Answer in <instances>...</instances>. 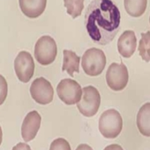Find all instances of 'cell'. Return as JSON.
Returning a JSON list of instances; mask_svg holds the SVG:
<instances>
[{
  "instance_id": "6da1fadb",
  "label": "cell",
  "mask_w": 150,
  "mask_h": 150,
  "mask_svg": "<svg viewBox=\"0 0 150 150\" xmlns=\"http://www.w3.org/2000/svg\"><path fill=\"white\" fill-rule=\"evenodd\" d=\"M121 14L112 0H93L87 7L85 26L91 39L100 45H108L120 30Z\"/></svg>"
},
{
  "instance_id": "7a4b0ae2",
  "label": "cell",
  "mask_w": 150,
  "mask_h": 150,
  "mask_svg": "<svg viewBox=\"0 0 150 150\" xmlns=\"http://www.w3.org/2000/svg\"><path fill=\"white\" fill-rule=\"evenodd\" d=\"M122 125V118L120 112L115 109H110L100 116L98 128L105 138L114 139L121 133Z\"/></svg>"
},
{
  "instance_id": "3957f363",
  "label": "cell",
  "mask_w": 150,
  "mask_h": 150,
  "mask_svg": "<svg viewBox=\"0 0 150 150\" xmlns=\"http://www.w3.org/2000/svg\"><path fill=\"white\" fill-rule=\"evenodd\" d=\"M106 56L100 49L92 47L88 49L82 57V68L84 72L90 77L101 74L106 65Z\"/></svg>"
},
{
  "instance_id": "277c9868",
  "label": "cell",
  "mask_w": 150,
  "mask_h": 150,
  "mask_svg": "<svg viewBox=\"0 0 150 150\" xmlns=\"http://www.w3.org/2000/svg\"><path fill=\"white\" fill-rule=\"evenodd\" d=\"M35 57L38 63L48 65L53 63L57 55V46L55 40L50 36H42L35 46Z\"/></svg>"
},
{
  "instance_id": "5b68a950",
  "label": "cell",
  "mask_w": 150,
  "mask_h": 150,
  "mask_svg": "<svg viewBox=\"0 0 150 150\" xmlns=\"http://www.w3.org/2000/svg\"><path fill=\"white\" fill-rule=\"evenodd\" d=\"M101 104V96L96 87L88 86L83 89V97L77 104L81 114L92 117L98 112Z\"/></svg>"
},
{
  "instance_id": "8992f818",
  "label": "cell",
  "mask_w": 150,
  "mask_h": 150,
  "mask_svg": "<svg viewBox=\"0 0 150 150\" xmlns=\"http://www.w3.org/2000/svg\"><path fill=\"white\" fill-rule=\"evenodd\" d=\"M56 92L60 100L67 105L77 104L82 98L81 86L77 81L72 79L62 80L56 87Z\"/></svg>"
},
{
  "instance_id": "52a82bcc",
  "label": "cell",
  "mask_w": 150,
  "mask_h": 150,
  "mask_svg": "<svg viewBox=\"0 0 150 150\" xmlns=\"http://www.w3.org/2000/svg\"><path fill=\"white\" fill-rule=\"evenodd\" d=\"M106 80L112 90H123L128 82V68L123 63H112L106 73Z\"/></svg>"
},
{
  "instance_id": "ba28073f",
  "label": "cell",
  "mask_w": 150,
  "mask_h": 150,
  "mask_svg": "<svg viewBox=\"0 0 150 150\" xmlns=\"http://www.w3.org/2000/svg\"><path fill=\"white\" fill-rule=\"evenodd\" d=\"M32 98L38 104L46 105L52 102L53 99V91L51 83L44 77H38L33 82L30 86Z\"/></svg>"
},
{
  "instance_id": "9c48e42d",
  "label": "cell",
  "mask_w": 150,
  "mask_h": 150,
  "mask_svg": "<svg viewBox=\"0 0 150 150\" xmlns=\"http://www.w3.org/2000/svg\"><path fill=\"white\" fill-rule=\"evenodd\" d=\"M14 70L17 78L23 83H28L35 71V62L33 56L26 51L19 53L14 60Z\"/></svg>"
},
{
  "instance_id": "30bf717a",
  "label": "cell",
  "mask_w": 150,
  "mask_h": 150,
  "mask_svg": "<svg viewBox=\"0 0 150 150\" xmlns=\"http://www.w3.org/2000/svg\"><path fill=\"white\" fill-rule=\"evenodd\" d=\"M41 117L37 111L33 110L26 116L21 127V134L24 141L29 142L36 137L41 126Z\"/></svg>"
},
{
  "instance_id": "8fae6325",
  "label": "cell",
  "mask_w": 150,
  "mask_h": 150,
  "mask_svg": "<svg viewBox=\"0 0 150 150\" xmlns=\"http://www.w3.org/2000/svg\"><path fill=\"white\" fill-rule=\"evenodd\" d=\"M118 51L125 58H130L137 47V38L132 30H126L121 35L117 43Z\"/></svg>"
},
{
  "instance_id": "7c38bea8",
  "label": "cell",
  "mask_w": 150,
  "mask_h": 150,
  "mask_svg": "<svg viewBox=\"0 0 150 150\" xmlns=\"http://www.w3.org/2000/svg\"><path fill=\"white\" fill-rule=\"evenodd\" d=\"M47 0H19L21 11L29 18H37L44 13Z\"/></svg>"
},
{
  "instance_id": "4fadbf2b",
  "label": "cell",
  "mask_w": 150,
  "mask_h": 150,
  "mask_svg": "<svg viewBox=\"0 0 150 150\" xmlns=\"http://www.w3.org/2000/svg\"><path fill=\"white\" fill-rule=\"evenodd\" d=\"M137 125L141 134L150 137V102L140 108L137 116Z\"/></svg>"
},
{
  "instance_id": "5bb4252c",
  "label": "cell",
  "mask_w": 150,
  "mask_h": 150,
  "mask_svg": "<svg viewBox=\"0 0 150 150\" xmlns=\"http://www.w3.org/2000/svg\"><path fill=\"white\" fill-rule=\"evenodd\" d=\"M80 57L76 54V53L68 50H63V65L62 71H67L71 77H74V73H79Z\"/></svg>"
},
{
  "instance_id": "9a60e30c",
  "label": "cell",
  "mask_w": 150,
  "mask_h": 150,
  "mask_svg": "<svg viewBox=\"0 0 150 150\" xmlns=\"http://www.w3.org/2000/svg\"><path fill=\"white\" fill-rule=\"evenodd\" d=\"M147 2V0H124L125 9L131 17H141L146 11Z\"/></svg>"
},
{
  "instance_id": "2e32d148",
  "label": "cell",
  "mask_w": 150,
  "mask_h": 150,
  "mask_svg": "<svg viewBox=\"0 0 150 150\" xmlns=\"http://www.w3.org/2000/svg\"><path fill=\"white\" fill-rule=\"evenodd\" d=\"M64 6L72 18H76L82 14L84 9V0H63Z\"/></svg>"
},
{
  "instance_id": "e0dca14e",
  "label": "cell",
  "mask_w": 150,
  "mask_h": 150,
  "mask_svg": "<svg viewBox=\"0 0 150 150\" xmlns=\"http://www.w3.org/2000/svg\"><path fill=\"white\" fill-rule=\"evenodd\" d=\"M139 54L143 61L150 62V32L141 33V39L138 46Z\"/></svg>"
},
{
  "instance_id": "ac0fdd59",
  "label": "cell",
  "mask_w": 150,
  "mask_h": 150,
  "mask_svg": "<svg viewBox=\"0 0 150 150\" xmlns=\"http://www.w3.org/2000/svg\"><path fill=\"white\" fill-rule=\"evenodd\" d=\"M50 150H71L70 144L64 138H57L52 142Z\"/></svg>"
},
{
  "instance_id": "d6986e66",
  "label": "cell",
  "mask_w": 150,
  "mask_h": 150,
  "mask_svg": "<svg viewBox=\"0 0 150 150\" xmlns=\"http://www.w3.org/2000/svg\"><path fill=\"white\" fill-rule=\"evenodd\" d=\"M12 150H32L28 144L24 143H19L15 146Z\"/></svg>"
},
{
  "instance_id": "ffe728a7",
  "label": "cell",
  "mask_w": 150,
  "mask_h": 150,
  "mask_svg": "<svg viewBox=\"0 0 150 150\" xmlns=\"http://www.w3.org/2000/svg\"><path fill=\"white\" fill-rule=\"evenodd\" d=\"M104 150H124L121 146L118 144H111V145L108 146Z\"/></svg>"
},
{
  "instance_id": "44dd1931",
  "label": "cell",
  "mask_w": 150,
  "mask_h": 150,
  "mask_svg": "<svg viewBox=\"0 0 150 150\" xmlns=\"http://www.w3.org/2000/svg\"><path fill=\"white\" fill-rule=\"evenodd\" d=\"M76 150H93L91 146H89L87 144H80L77 146Z\"/></svg>"
},
{
  "instance_id": "7402d4cb",
  "label": "cell",
  "mask_w": 150,
  "mask_h": 150,
  "mask_svg": "<svg viewBox=\"0 0 150 150\" xmlns=\"http://www.w3.org/2000/svg\"><path fill=\"white\" fill-rule=\"evenodd\" d=\"M149 23H150V17H149Z\"/></svg>"
}]
</instances>
